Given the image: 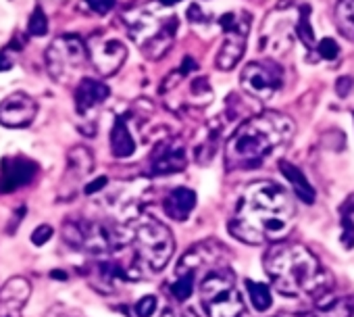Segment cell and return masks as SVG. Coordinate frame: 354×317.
Listing matches in <instances>:
<instances>
[{
	"instance_id": "cell-24",
	"label": "cell",
	"mask_w": 354,
	"mask_h": 317,
	"mask_svg": "<svg viewBox=\"0 0 354 317\" xmlns=\"http://www.w3.org/2000/svg\"><path fill=\"white\" fill-rule=\"evenodd\" d=\"M337 19L344 26V32L348 36H354V0H339Z\"/></svg>"
},
{
	"instance_id": "cell-33",
	"label": "cell",
	"mask_w": 354,
	"mask_h": 317,
	"mask_svg": "<svg viewBox=\"0 0 354 317\" xmlns=\"http://www.w3.org/2000/svg\"><path fill=\"white\" fill-rule=\"evenodd\" d=\"M13 67V61L7 57V53H0V71H7Z\"/></svg>"
},
{
	"instance_id": "cell-22",
	"label": "cell",
	"mask_w": 354,
	"mask_h": 317,
	"mask_svg": "<svg viewBox=\"0 0 354 317\" xmlns=\"http://www.w3.org/2000/svg\"><path fill=\"white\" fill-rule=\"evenodd\" d=\"M246 288H248V296H250V302L257 311H267L273 302L271 298V288L267 284H261V282H252V280H246Z\"/></svg>"
},
{
	"instance_id": "cell-6",
	"label": "cell",
	"mask_w": 354,
	"mask_h": 317,
	"mask_svg": "<svg viewBox=\"0 0 354 317\" xmlns=\"http://www.w3.org/2000/svg\"><path fill=\"white\" fill-rule=\"evenodd\" d=\"M201 305L209 317H242L244 302L236 278L227 269L209 273L201 282Z\"/></svg>"
},
{
	"instance_id": "cell-35",
	"label": "cell",
	"mask_w": 354,
	"mask_h": 317,
	"mask_svg": "<svg viewBox=\"0 0 354 317\" xmlns=\"http://www.w3.org/2000/svg\"><path fill=\"white\" fill-rule=\"evenodd\" d=\"M50 278H55V280H67V271L55 269V271H50Z\"/></svg>"
},
{
	"instance_id": "cell-25",
	"label": "cell",
	"mask_w": 354,
	"mask_h": 317,
	"mask_svg": "<svg viewBox=\"0 0 354 317\" xmlns=\"http://www.w3.org/2000/svg\"><path fill=\"white\" fill-rule=\"evenodd\" d=\"M28 32L32 36H36V38H42V36L48 34V17L40 7L34 9V13L30 17V24H28Z\"/></svg>"
},
{
	"instance_id": "cell-7",
	"label": "cell",
	"mask_w": 354,
	"mask_h": 317,
	"mask_svg": "<svg viewBox=\"0 0 354 317\" xmlns=\"http://www.w3.org/2000/svg\"><path fill=\"white\" fill-rule=\"evenodd\" d=\"M88 46L77 36H61L46 51V69L55 82H69L84 67Z\"/></svg>"
},
{
	"instance_id": "cell-37",
	"label": "cell",
	"mask_w": 354,
	"mask_h": 317,
	"mask_svg": "<svg viewBox=\"0 0 354 317\" xmlns=\"http://www.w3.org/2000/svg\"><path fill=\"white\" fill-rule=\"evenodd\" d=\"M21 313H3V317H19Z\"/></svg>"
},
{
	"instance_id": "cell-29",
	"label": "cell",
	"mask_w": 354,
	"mask_h": 317,
	"mask_svg": "<svg viewBox=\"0 0 354 317\" xmlns=\"http://www.w3.org/2000/svg\"><path fill=\"white\" fill-rule=\"evenodd\" d=\"M352 88H354V78L352 75H342V78L335 80V92H337L339 98H346L352 92Z\"/></svg>"
},
{
	"instance_id": "cell-14",
	"label": "cell",
	"mask_w": 354,
	"mask_h": 317,
	"mask_svg": "<svg viewBox=\"0 0 354 317\" xmlns=\"http://www.w3.org/2000/svg\"><path fill=\"white\" fill-rule=\"evenodd\" d=\"M111 90L106 84L94 80V78H84L80 80L77 88H75V109L80 115H86L88 111H92L94 107H98L100 102H104L109 98Z\"/></svg>"
},
{
	"instance_id": "cell-11",
	"label": "cell",
	"mask_w": 354,
	"mask_h": 317,
	"mask_svg": "<svg viewBox=\"0 0 354 317\" xmlns=\"http://www.w3.org/2000/svg\"><path fill=\"white\" fill-rule=\"evenodd\" d=\"M188 165V154L182 140H165L156 144L150 154V174L154 176H169L180 174Z\"/></svg>"
},
{
	"instance_id": "cell-17",
	"label": "cell",
	"mask_w": 354,
	"mask_h": 317,
	"mask_svg": "<svg viewBox=\"0 0 354 317\" xmlns=\"http://www.w3.org/2000/svg\"><path fill=\"white\" fill-rule=\"evenodd\" d=\"M111 150L117 158H127L136 152L133 136L127 127V117H119L111 132Z\"/></svg>"
},
{
	"instance_id": "cell-31",
	"label": "cell",
	"mask_w": 354,
	"mask_h": 317,
	"mask_svg": "<svg viewBox=\"0 0 354 317\" xmlns=\"http://www.w3.org/2000/svg\"><path fill=\"white\" fill-rule=\"evenodd\" d=\"M106 184H109V180H106L104 176H102V178H96L94 182H90V184H88V186L84 188V192H86L88 197H92V194L100 192V190H102V188H104Z\"/></svg>"
},
{
	"instance_id": "cell-20",
	"label": "cell",
	"mask_w": 354,
	"mask_h": 317,
	"mask_svg": "<svg viewBox=\"0 0 354 317\" xmlns=\"http://www.w3.org/2000/svg\"><path fill=\"white\" fill-rule=\"evenodd\" d=\"M69 170L75 174V178H84L94 167V156L86 146H75L69 150Z\"/></svg>"
},
{
	"instance_id": "cell-12",
	"label": "cell",
	"mask_w": 354,
	"mask_h": 317,
	"mask_svg": "<svg viewBox=\"0 0 354 317\" xmlns=\"http://www.w3.org/2000/svg\"><path fill=\"white\" fill-rule=\"evenodd\" d=\"M38 163L26 156H7L0 165V194L15 192L21 186H28L38 176Z\"/></svg>"
},
{
	"instance_id": "cell-26",
	"label": "cell",
	"mask_w": 354,
	"mask_h": 317,
	"mask_svg": "<svg viewBox=\"0 0 354 317\" xmlns=\"http://www.w3.org/2000/svg\"><path fill=\"white\" fill-rule=\"evenodd\" d=\"M156 311V296H142L136 307H133V313L136 317H152V313Z\"/></svg>"
},
{
	"instance_id": "cell-34",
	"label": "cell",
	"mask_w": 354,
	"mask_h": 317,
	"mask_svg": "<svg viewBox=\"0 0 354 317\" xmlns=\"http://www.w3.org/2000/svg\"><path fill=\"white\" fill-rule=\"evenodd\" d=\"M160 317H177V315H175L171 309H165V313H162ZM180 317H196V315H194V313H186V315H180Z\"/></svg>"
},
{
	"instance_id": "cell-9",
	"label": "cell",
	"mask_w": 354,
	"mask_h": 317,
	"mask_svg": "<svg viewBox=\"0 0 354 317\" xmlns=\"http://www.w3.org/2000/svg\"><path fill=\"white\" fill-rule=\"evenodd\" d=\"M281 67L273 61H252L242 69L240 84L252 98L269 100L281 86Z\"/></svg>"
},
{
	"instance_id": "cell-10",
	"label": "cell",
	"mask_w": 354,
	"mask_h": 317,
	"mask_svg": "<svg viewBox=\"0 0 354 317\" xmlns=\"http://www.w3.org/2000/svg\"><path fill=\"white\" fill-rule=\"evenodd\" d=\"M88 57L94 65V69L109 78L115 75L119 71V67L123 65V61L127 59V48L121 40L117 38H92L88 42Z\"/></svg>"
},
{
	"instance_id": "cell-2",
	"label": "cell",
	"mask_w": 354,
	"mask_h": 317,
	"mask_svg": "<svg viewBox=\"0 0 354 317\" xmlns=\"http://www.w3.org/2000/svg\"><path fill=\"white\" fill-rule=\"evenodd\" d=\"M294 136V121L288 115L267 111L244 121L225 146L232 170H254L265 158L288 144Z\"/></svg>"
},
{
	"instance_id": "cell-4",
	"label": "cell",
	"mask_w": 354,
	"mask_h": 317,
	"mask_svg": "<svg viewBox=\"0 0 354 317\" xmlns=\"http://www.w3.org/2000/svg\"><path fill=\"white\" fill-rule=\"evenodd\" d=\"M165 9L169 7H146L125 17L129 36L140 44V48L150 61H158L167 55L177 32L175 13Z\"/></svg>"
},
{
	"instance_id": "cell-36",
	"label": "cell",
	"mask_w": 354,
	"mask_h": 317,
	"mask_svg": "<svg viewBox=\"0 0 354 317\" xmlns=\"http://www.w3.org/2000/svg\"><path fill=\"white\" fill-rule=\"evenodd\" d=\"M177 3H182V0H160V5H165V7H173Z\"/></svg>"
},
{
	"instance_id": "cell-16",
	"label": "cell",
	"mask_w": 354,
	"mask_h": 317,
	"mask_svg": "<svg viewBox=\"0 0 354 317\" xmlns=\"http://www.w3.org/2000/svg\"><path fill=\"white\" fill-rule=\"evenodd\" d=\"M162 207H165V213L171 219L186 221L192 215L194 207H196V194L190 188H175V190H171L167 194Z\"/></svg>"
},
{
	"instance_id": "cell-1",
	"label": "cell",
	"mask_w": 354,
	"mask_h": 317,
	"mask_svg": "<svg viewBox=\"0 0 354 317\" xmlns=\"http://www.w3.org/2000/svg\"><path fill=\"white\" fill-rule=\"evenodd\" d=\"M292 221L294 205L286 190L273 182H254L238 201L230 232L244 244H265L286 236Z\"/></svg>"
},
{
	"instance_id": "cell-3",
	"label": "cell",
	"mask_w": 354,
	"mask_h": 317,
	"mask_svg": "<svg viewBox=\"0 0 354 317\" xmlns=\"http://www.w3.org/2000/svg\"><path fill=\"white\" fill-rule=\"evenodd\" d=\"M265 271L273 288L283 296L321 294L329 284L319 259L302 244H273L265 255Z\"/></svg>"
},
{
	"instance_id": "cell-32",
	"label": "cell",
	"mask_w": 354,
	"mask_h": 317,
	"mask_svg": "<svg viewBox=\"0 0 354 317\" xmlns=\"http://www.w3.org/2000/svg\"><path fill=\"white\" fill-rule=\"evenodd\" d=\"M194 69H196L194 59H192V57H184V63H182V69H180V71L188 75V73H190V71H194Z\"/></svg>"
},
{
	"instance_id": "cell-28",
	"label": "cell",
	"mask_w": 354,
	"mask_h": 317,
	"mask_svg": "<svg viewBox=\"0 0 354 317\" xmlns=\"http://www.w3.org/2000/svg\"><path fill=\"white\" fill-rule=\"evenodd\" d=\"M337 53H339V46L335 44V40H331V38H323V40L319 42V55H321L323 59L333 61V59L337 57Z\"/></svg>"
},
{
	"instance_id": "cell-15",
	"label": "cell",
	"mask_w": 354,
	"mask_h": 317,
	"mask_svg": "<svg viewBox=\"0 0 354 317\" xmlns=\"http://www.w3.org/2000/svg\"><path fill=\"white\" fill-rule=\"evenodd\" d=\"M30 282L26 278H11L3 288H0V315L3 313H21V307L30 298Z\"/></svg>"
},
{
	"instance_id": "cell-13",
	"label": "cell",
	"mask_w": 354,
	"mask_h": 317,
	"mask_svg": "<svg viewBox=\"0 0 354 317\" xmlns=\"http://www.w3.org/2000/svg\"><path fill=\"white\" fill-rule=\"evenodd\" d=\"M38 113L36 100L26 94V92H13L0 102V125L11 127V129H21L28 127Z\"/></svg>"
},
{
	"instance_id": "cell-5",
	"label": "cell",
	"mask_w": 354,
	"mask_h": 317,
	"mask_svg": "<svg viewBox=\"0 0 354 317\" xmlns=\"http://www.w3.org/2000/svg\"><path fill=\"white\" fill-rule=\"evenodd\" d=\"M127 228L129 244H133L136 267L144 271H160L175 251L173 234L169 232V228L148 215L133 219L131 224H127Z\"/></svg>"
},
{
	"instance_id": "cell-30",
	"label": "cell",
	"mask_w": 354,
	"mask_h": 317,
	"mask_svg": "<svg viewBox=\"0 0 354 317\" xmlns=\"http://www.w3.org/2000/svg\"><path fill=\"white\" fill-rule=\"evenodd\" d=\"M86 3L98 15H106L115 9V0H86Z\"/></svg>"
},
{
	"instance_id": "cell-27",
	"label": "cell",
	"mask_w": 354,
	"mask_h": 317,
	"mask_svg": "<svg viewBox=\"0 0 354 317\" xmlns=\"http://www.w3.org/2000/svg\"><path fill=\"white\" fill-rule=\"evenodd\" d=\"M53 234H55L53 226L42 224V226H38V228L32 232V244H34V246H44V244L53 238Z\"/></svg>"
},
{
	"instance_id": "cell-19",
	"label": "cell",
	"mask_w": 354,
	"mask_h": 317,
	"mask_svg": "<svg viewBox=\"0 0 354 317\" xmlns=\"http://www.w3.org/2000/svg\"><path fill=\"white\" fill-rule=\"evenodd\" d=\"M354 315V302L352 298H329L327 302H321L313 317H352Z\"/></svg>"
},
{
	"instance_id": "cell-18",
	"label": "cell",
	"mask_w": 354,
	"mask_h": 317,
	"mask_svg": "<svg viewBox=\"0 0 354 317\" xmlns=\"http://www.w3.org/2000/svg\"><path fill=\"white\" fill-rule=\"evenodd\" d=\"M279 170H281V174L286 176V180L290 182L294 194H296L302 203H308V205L315 203V188L308 184V180L304 178V174H302L296 165H292L290 161H281V163H279Z\"/></svg>"
},
{
	"instance_id": "cell-21",
	"label": "cell",
	"mask_w": 354,
	"mask_h": 317,
	"mask_svg": "<svg viewBox=\"0 0 354 317\" xmlns=\"http://www.w3.org/2000/svg\"><path fill=\"white\" fill-rule=\"evenodd\" d=\"M194 292V269L177 267V278L171 284V296L175 300H188Z\"/></svg>"
},
{
	"instance_id": "cell-23",
	"label": "cell",
	"mask_w": 354,
	"mask_h": 317,
	"mask_svg": "<svg viewBox=\"0 0 354 317\" xmlns=\"http://www.w3.org/2000/svg\"><path fill=\"white\" fill-rule=\"evenodd\" d=\"M296 34H298L300 42L306 48H313L315 46V32H313V26H310V7L308 5H302L300 7V17H298Z\"/></svg>"
},
{
	"instance_id": "cell-8",
	"label": "cell",
	"mask_w": 354,
	"mask_h": 317,
	"mask_svg": "<svg viewBox=\"0 0 354 317\" xmlns=\"http://www.w3.org/2000/svg\"><path fill=\"white\" fill-rule=\"evenodd\" d=\"M221 30L225 32V40L217 53V67L221 71H232L246 51V38L250 30V17L246 13H225L219 19Z\"/></svg>"
}]
</instances>
